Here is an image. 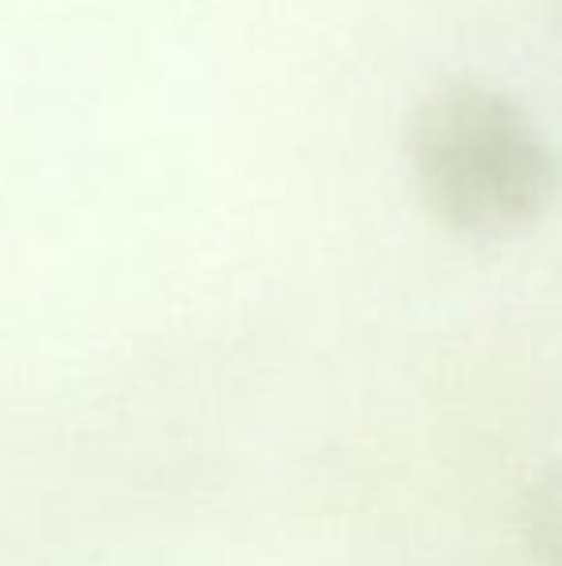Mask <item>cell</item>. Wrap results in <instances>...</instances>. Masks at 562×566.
<instances>
[{
    "instance_id": "obj_2",
    "label": "cell",
    "mask_w": 562,
    "mask_h": 566,
    "mask_svg": "<svg viewBox=\"0 0 562 566\" xmlns=\"http://www.w3.org/2000/svg\"><path fill=\"white\" fill-rule=\"evenodd\" d=\"M524 532L536 559L562 566V467H551L532 482L524 497Z\"/></svg>"
},
{
    "instance_id": "obj_1",
    "label": "cell",
    "mask_w": 562,
    "mask_h": 566,
    "mask_svg": "<svg viewBox=\"0 0 562 566\" xmlns=\"http://www.w3.org/2000/svg\"><path fill=\"white\" fill-rule=\"evenodd\" d=\"M405 143L427 209L458 231H505L540 217L562 178L528 108L478 77L424 90Z\"/></svg>"
}]
</instances>
